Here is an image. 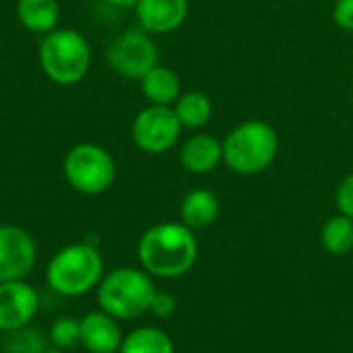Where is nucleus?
<instances>
[{"instance_id": "nucleus-1", "label": "nucleus", "mask_w": 353, "mask_h": 353, "mask_svg": "<svg viewBox=\"0 0 353 353\" xmlns=\"http://www.w3.org/2000/svg\"><path fill=\"white\" fill-rule=\"evenodd\" d=\"M139 261L143 271L161 279H178L186 275L199 256V242L184 223H157L139 240Z\"/></svg>"}, {"instance_id": "nucleus-2", "label": "nucleus", "mask_w": 353, "mask_h": 353, "mask_svg": "<svg viewBox=\"0 0 353 353\" xmlns=\"http://www.w3.org/2000/svg\"><path fill=\"white\" fill-rule=\"evenodd\" d=\"M279 151L277 130L265 120H246L223 139V163L240 176L269 170Z\"/></svg>"}, {"instance_id": "nucleus-3", "label": "nucleus", "mask_w": 353, "mask_h": 353, "mask_svg": "<svg viewBox=\"0 0 353 353\" xmlns=\"http://www.w3.org/2000/svg\"><path fill=\"white\" fill-rule=\"evenodd\" d=\"M103 277V259L89 242L68 244L58 250L46 269V281L52 292L64 298H79L99 285Z\"/></svg>"}, {"instance_id": "nucleus-4", "label": "nucleus", "mask_w": 353, "mask_h": 353, "mask_svg": "<svg viewBox=\"0 0 353 353\" xmlns=\"http://www.w3.org/2000/svg\"><path fill=\"white\" fill-rule=\"evenodd\" d=\"M151 275L134 267H118L105 273L97 285L99 310L116 321H132L149 312L155 296Z\"/></svg>"}, {"instance_id": "nucleus-5", "label": "nucleus", "mask_w": 353, "mask_h": 353, "mask_svg": "<svg viewBox=\"0 0 353 353\" xmlns=\"http://www.w3.org/2000/svg\"><path fill=\"white\" fill-rule=\"evenodd\" d=\"M41 70L58 85L79 83L91 64L87 39L74 29H54L39 43Z\"/></svg>"}, {"instance_id": "nucleus-6", "label": "nucleus", "mask_w": 353, "mask_h": 353, "mask_svg": "<svg viewBox=\"0 0 353 353\" xmlns=\"http://www.w3.org/2000/svg\"><path fill=\"white\" fill-rule=\"evenodd\" d=\"M64 178L81 194H101L116 178V165L112 155L93 143H81L72 147L64 157Z\"/></svg>"}, {"instance_id": "nucleus-7", "label": "nucleus", "mask_w": 353, "mask_h": 353, "mask_svg": "<svg viewBox=\"0 0 353 353\" xmlns=\"http://www.w3.org/2000/svg\"><path fill=\"white\" fill-rule=\"evenodd\" d=\"M180 132L182 124L170 105H149L132 122V141L149 155L168 153L178 143Z\"/></svg>"}, {"instance_id": "nucleus-8", "label": "nucleus", "mask_w": 353, "mask_h": 353, "mask_svg": "<svg viewBox=\"0 0 353 353\" xmlns=\"http://www.w3.org/2000/svg\"><path fill=\"white\" fill-rule=\"evenodd\" d=\"M110 66L128 79H143L157 66V48L145 29H128L108 48Z\"/></svg>"}, {"instance_id": "nucleus-9", "label": "nucleus", "mask_w": 353, "mask_h": 353, "mask_svg": "<svg viewBox=\"0 0 353 353\" xmlns=\"http://www.w3.org/2000/svg\"><path fill=\"white\" fill-rule=\"evenodd\" d=\"M37 259V248L23 228L0 225V283L27 279Z\"/></svg>"}, {"instance_id": "nucleus-10", "label": "nucleus", "mask_w": 353, "mask_h": 353, "mask_svg": "<svg viewBox=\"0 0 353 353\" xmlns=\"http://www.w3.org/2000/svg\"><path fill=\"white\" fill-rule=\"evenodd\" d=\"M39 308L37 290L25 279L0 283V333H12L31 325Z\"/></svg>"}, {"instance_id": "nucleus-11", "label": "nucleus", "mask_w": 353, "mask_h": 353, "mask_svg": "<svg viewBox=\"0 0 353 353\" xmlns=\"http://www.w3.org/2000/svg\"><path fill=\"white\" fill-rule=\"evenodd\" d=\"M122 339L118 321L108 312L93 310L81 319V345L89 353H118Z\"/></svg>"}, {"instance_id": "nucleus-12", "label": "nucleus", "mask_w": 353, "mask_h": 353, "mask_svg": "<svg viewBox=\"0 0 353 353\" xmlns=\"http://www.w3.org/2000/svg\"><path fill=\"white\" fill-rule=\"evenodd\" d=\"M137 19L147 33H172L188 17V0H139Z\"/></svg>"}, {"instance_id": "nucleus-13", "label": "nucleus", "mask_w": 353, "mask_h": 353, "mask_svg": "<svg viewBox=\"0 0 353 353\" xmlns=\"http://www.w3.org/2000/svg\"><path fill=\"white\" fill-rule=\"evenodd\" d=\"M223 161V143L211 134H194L180 149V163L190 174H209Z\"/></svg>"}, {"instance_id": "nucleus-14", "label": "nucleus", "mask_w": 353, "mask_h": 353, "mask_svg": "<svg viewBox=\"0 0 353 353\" xmlns=\"http://www.w3.org/2000/svg\"><path fill=\"white\" fill-rule=\"evenodd\" d=\"M219 199L215 192L207 190V188H196L190 190L182 205H180V219L186 228L194 230H205L211 223H215V219L219 217Z\"/></svg>"}, {"instance_id": "nucleus-15", "label": "nucleus", "mask_w": 353, "mask_h": 353, "mask_svg": "<svg viewBox=\"0 0 353 353\" xmlns=\"http://www.w3.org/2000/svg\"><path fill=\"white\" fill-rule=\"evenodd\" d=\"M141 91L151 105H172L180 97V79L168 66H153L141 79Z\"/></svg>"}, {"instance_id": "nucleus-16", "label": "nucleus", "mask_w": 353, "mask_h": 353, "mask_svg": "<svg viewBox=\"0 0 353 353\" xmlns=\"http://www.w3.org/2000/svg\"><path fill=\"white\" fill-rule=\"evenodd\" d=\"M60 6L56 0H19L17 17L25 29L33 33H50L56 29Z\"/></svg>"}, {"instance_id": "nucleus-17", "label": "nucleus", "mask_w": 353, "mask_h": 353, "mask_svg": "<svg viewBox=\"0 0 353 353\" xmlns=\"http://www.w3.org/2000/svg\"><path fill=\"white\" fill-rule=\"evenodd\" d=\"M174 112L182 128H201L211 120L213 103L209 95H205L203 91H188L180 93V97L174 103Z\"/></svg>"}, {"instance_id": "nucleus-18", "label": "nucleus", "mask_w": 353, "mask_h": 353, "mask_svg": "<svg viewBox=\"0 0 353 353\" xmlns=\"http://www.w3.org/2000/svg\"><path fill=\"white\" fill-rule=\"evenodd\" d=\"M118 353H174V341L157 327H139L124 335Z\"/></svg>"}, {"instance_id": "nucleus-19", "label": "nucleus", "mask_w": 353, "mask_h": 353, "mask_svg": "<svg viewBox=\"0 0 353 353\" xmlns=\"http://www.w3.org/2000/svg\"><path fill=\"white\" fill-rule=\"evenodd\" d=\"M321 244L325 246L327 252L341 256L353 250V219L339 213L331 219L321 230Z\"/></svg>"}, {"instance_id": "nucleus-20", "label": "nucleus", "mask_w": 353, "mask_h": 353, "mask_svg": "<svg viewBox=\"0 0 353 353\" xmlns=\"http://www.w3.org/2000/svg\"><path fill=\"white\" fill-rule=\"evenodd\" d=\"M46 350H48L46 337L41 335V331L29 325L12 333H6L4 343H2L4 353H43Z\"/></svg>"}, {"instance_id": "nucleus-21", "label": "nucleus", "mask_w": 353, "mask_h": 353, "mask_svg": "<svg viewBox=\"0 0 353 353\" xmlns=\"http://www.w3.org/2000/svg\"><path fill=\"white\" fill-rule=\"evenodd\" d=\"M48 341L52 343V347L64 350V352L81 345V319L62 316V319L54 321V325L50 327V333H48Z\"/></svg>"}, {"instance_id": "nucleus-22", "label": "nucleus", "mask_w": 353, "mask_h": 353, "mask_svg": "<svg viewBox=\"0 0 353 353\" xmlns=\"http://www.w3.org/2000/svg\"><path fill=\"white\" fill-rule=\"evenodd\" d=\"M335 203H337L339 213H343V215H347V217L353 219V174L345 176L341 180V184L337 186Z\"/></svg>"}, {"instance_id": "nucleus-23", "label": "nucleus", "mask_w": 353, "mask_h": 353, "mask_svg": "<svg viewBox=\"0 0 353 353\" xmlns=\"http://www.w3.org/2000/svg\"><path fill=\"white\" fill-rule=\"evenodd\" d=\"M149 312L157 319H170L176 312V298L168 292H155Z\"/></svg>"}, {"instance_id": "nucleus-24", "label": "nucleus", "mask_w": 353, "mask_h": 353, "mask_svg": "<svg viewBox=\"0 0 353 353\" xmlns=\"http://www.w3.org/2000/svg\"><path fill=\"white\" fill-rule=\"evenodd\" d=\"M333 21L339 29L353 33V0H337L335 2Z\"/></svg>"}, {"instance_id": "nucleus-25", "label": "nucleus", "mask_w": 353, "mask_h": 353, "mask_svg": "<svg viewBox=\"0 0 353 353\" xmlns=\"http://www.w3.org/2000/svg\"><path fill=\"white\" fill-rule=\"evenodd\" d=\"M105 2H110V4H114V6L128 8V6H137V2H139V0H105Z\"/></svg>"}, {"instance_id": "nucleus-26", "label": "nucleus", "mask_w": 353, "mask_h": 353, "mask_svg": "<svg viewBox=\"0 0 353 353\" xmlns=\"http://www.w3.org/2000/svg\"><path fill=\"white\" fill-rule=\"evenodd\" d=\"M43 353H66L64 350H56V347H48Z\"/></svg>"}, {"instance_id": "nucleus-27", "label": "nucleus", "mask_w": 353, "mask_h": 353, "mask_svg": "<svg viewBox=\"0 0 353 353\" xmlns=\"http://www.w3.org/2000/svg\"><path fill=\"white\" fill-rule=\"evenodd\" d=\"M352 99H353V91H352Z\"/></svg>"}]
</instances>
